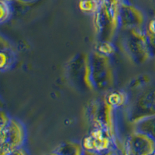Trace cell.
Returning <instances> with one entry per match:
<instances>
[{"label": "cell", "instance_id": "obj_1", "mask_svg": "<svg viewBox=\"0 0 155 155\" xmlns=\"http://www.w3.org/2000/svg\"><path fill=\"white\" fill-rule=\"evenodd\" d=\"M124 0H103L95 14V30L100 42H111L120 25V9Z\"/></svg>", "mask_w": 155, "mask_h": 155}, {"label": "cell", "instance_id": "obj_2", "mask_svg": "<svg viewBox=\"0 0 155 155\" xmlns=\"http://www.w3.org/2000/svg\"><path fill=\"white\" fill-rule=\"evenodd\" d=\"M90 75L94 88L107 90L114 82L113 67L108 55L95 51L89 57Z\"/></svg>", "mask_w": 155, "mask_h": 155}, {"label": "cell", "instance_id": "obj_3", "mask_svg": "<svg viewBox=\"0 0 155 155\" xmlns=\"http://www.w3.org/2000/svg\"><path fill=\"white\" fill-rule=\"evenodd\" d=\"M26 131L24 126L14 118H9L1 123L0 154L14 153L24 143Z\"/></svg>", "mask_w": 155, "mask_h": 155}, {"label": "cell", "instance_id": "obj_4", "mask_svg": "<svg viewBox=\"0 0 155 155\" xmlns=\"http://www.w3.org/2000/svg\"><path fill=\"white\" fill-rule=\"evenodd\" d=\"M124 48L136 63H143L150 58L146 42L145 32L140 27L128 29L124 39Z\"/></svg>", "mask_w": 155, "mask_h": 155}, {"label": "cell", "instance_id": "obj_5", "mask_svg": "<svg viewBox=\"0 0 155 155\" xmlns=\"http://www.w3.org/2000/svg\"><path fill=\"white\" fill-rule=\"evenodd\" d=\"M114 106L108 102L106 98L93 101L90 106V116L95 127L102 129L113 137L114 134Z\"/></svg>", "mask_w": 155, "mask_h": 155}, {"label": "cell", "instance_id": "obj_6", "mask_svg": "<svg viewBox=\"0 0 155 155\" xmlns=\"http://www.w3.org/2000/svg\"><path fill=\"white\" fill-rule=\"evenodd\" d=\"M155 115V88L148 90L135 101L129 112L130 120L136 124L140 120Z\"/></svg>", "mask_w": 155, "mask_h": 155}, {"label": "cell", "instance_id": "obj_7", "mask_svg": "<svg viewBox=\"0 0 155 155\" xmlns=\"http://www.w3.org/2000/svg\"><path fill=\"white\" fill-rule=\"evenodd\" d=\"M125 153L132 155L155 153V140L144 133L135 130L127 139L125 144Z\"/></svg>", "mask_w": 155, "mask_h": 155}, {"label": "cell", "instance_id": "obj_8", "mask_svg": "<svg viewBox=\"0 0 155 155\" xmlns=\"http://www.w3.org/2000/svg\"><path fill=\"white\" fill-rule=\"evenodd\" d=\"M112 137L106 130L96 127L85 137L82 143L83 147L85 150L92 152L105 151L111 147Z\"/></svg>", "mask_w": 155, "mask_h": 155}, {"label": "cell", "instance_id": "obj_9", "mask_svg": "<svg viewBox=\"0 0 155 155\" xmlns=\"http://www.w3.org/2000/svg\"><path fill=\"white\" fill-rule=\"evenodd\" d=\"M143 12L137 6L123 2L120 9V24L127 29L141 27L144 23Z\"/></svg>", "mask_w": 155, "mask_h": 155}, {"label": "cell", "instance_id": "obj_10", "mask_svg": "<svg viewBox=\"0 0 155 155\" xmlns=\"http://www.w3.org/2000/svg\"><path fill=\"white\" fill-rule=\"evenodd\" d=\"M85 150L82 143L75 142H66L63 143L55 149L54 153L64 155H79Z\"/></svg>", "mask_w": 155, "mask_h": 155}, {"label": "cell", "instance_id": "obj_11", "mask_svg": "<svg viewBox=\"0 0 155 155\" xmlns=\"http://www.w3.org/2000/svg\"><path fill=\"white\" fill-rule=\"evenodd\" d=\"M134 124L136 130L144 133L155 140V115L143 119Z\"/></svg>", "mask_w": 155, "mask_h": 155}, {"label": "cell", "instance_id": "obj_12", "mask_svg": "<svg viewBox=\"0 0 155 155\" xmlns=\"http://www.w3.org/2000/svg\"><path fill=\"white\" fill-rule=\"evenodd\" d=\"M108 102L113 106H121L125 103L127 100L126 94L122 92H113L106 97Z\"/></svg>", "mask_w": 155, "mask_h": 155}, {"label": "cell", "instance_id": "obj_13", "mask_svg": "<svg viewBox=\"0 0 155 155\" xmlns=\"http://www.w3.org/2000/svg\"><path fill=\"white\" fill-rule=\"evenodd\" d=\"M101 2L95 0H80L79 9L85 12L95 13L99 9Z\"/></svg>", "mask_w": 155, "mask_h": 155}, {"label": "cell", "instance_id": "obj_14", "mask_svg": "<svg viewBox=\"0 0 155 155\" xmlns=\"http://www.w3.org/2000/svg\"><path fill=\"white\" fill-rule=\"evenodd\" d=\"M145 35H146L147 47L150 57L155 58V34H151L150 32H148L147 30H146Z\"/></svg>", "mask_w": 155, "mask_h": 155}, {"label": "cell", "instance_id": "obj_15", "mask_svg": "<svg viewBox=\"0 0 155 155\" xmlns=\"http://www.w3.org/2000/svg\"><path fill=\"white\" fill-rule=\"evenodd\" d=\"M9 2L5 0H1L0 2V9H1V22H4L9 18L11 14V9L9 6Z\"/></svg>", "mask_w": 155, "mask_h": 155}, {"label": "cell", "instance_id": "obj_16", "mask_svg": "<svg viewBox=\"0 0 155 155\" xmlns=\"http://www.w3.org/2000/svg\"><path fill=\"white\" fill-rule=\"evenodd\" d=\"M99 52L109 56V54H113L115 51V48H113L111 42H100L99 47Z\"/></svg>", "mask_w": 155, "mask_h": 155}, {"label": "cell", "instance_id": "obj_17", "mask_svg": "<svg viewBox=\"0 0 155 155\" xmlns=\"http://www.w3.org/2000/svg\"><path fill=\"white\" fill-rule=\"evenodd\" d=\"M9 58L10 57L8 55V54L5 53L3 51L1 52V68H4L5 66H7L9 63Z\"/></svg>", "mask_w": 155, "mask_h": 155}, {"label": "cell", "instance_id": "obj_18", "mask_svg": "<svg viewBox=\"0 0 155 155\" xmlns=\"http://www.w3.org/2000/svg\"><path fill=\"white\" fill-rule=\"evenodd\" d=\"M147 30L148 32H150L151 34H155V17L153 18V19L149 22L148 23V27H147Z\"/></svg>", "mask_w": 155, "mask_h": 155}, {"label": "cell", "instance_id": "obj_19", "mask_svg": "<svg viewBox=\"0 0 155 155\" xmlns=\"http://www.w3.org/2000/svg\"><path fill=\"white\" fill-rule=\"evenodd\" d=\"M5 1H6V2H12V1H14V0H5Z\"/></svg>", "mask_w": 155, "mask_h": 155}, {"label": "cell", "instance_id": "obj_20", "mask_svg": "<svg viewBox=\"0 0 155 155\" xmlns=\"http://www.w3.org/2000/svg\"><path fill=\"white\" fill-rule=\"evenodd\" d=\"M95 1H98V2H102L103 0H95Z\"/></svg>", "mask_w": 155, "mask_h": 155}, {"label": "cell", "instance_id": "obj_21", "mask_svg": "<svg viewBox=\"0 0 155 155\" xmlns=\"http://www.w3.org/2000/svg\"><path fill=\"white\" fill-rule=\"evenodd\" d=\"M153 1H154V2H155V0H153Z\"/></svg>", "mask_w": 155, "mask_h": 155}]
</instances>
